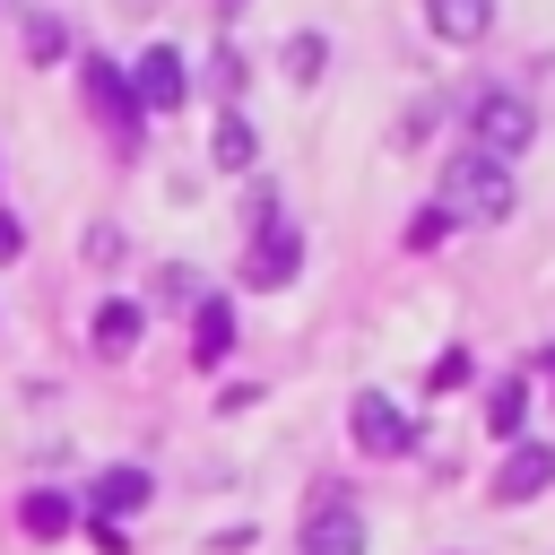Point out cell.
Wrapping results in <instances>:
<instances>
[{"instance_id":"6da1fadb","label":"cell","mask_w":555,"mask_h":555,"mask_svg":"<svg viewBox=\"0 0 555 555\" xmlns=\"http://www.w3.org/2000/svg\"><path fill=\"white\" fill-rule=\"evenodd\" d=\"M451 225L468 217V225H503L512 208H520V191H512V165L503 156H486V147H460L451 165H442V199H434Z\"/></svg>"},{"instance_id":"7a4b0ae2","label":"cell","mask_w":555,"mask_h":555,"mask_svg":"<svg viewBox=\"0 0 555 555\" xmlns=\"http://www.w3.org/2000/svg\"><path fill=\"white\" fill-rule=\"evenodd\" d=\"M468 130H477V147H486V156H503V165H512V156L538 139V104H529L520 87H477V95H468Z\"/></svg>"},{"instance_id":"3957f363","label":"cell","mask_w":555,"mask_h":555,"mask_svg":"<svg viewBox=\"0 0 555 555\" xmlns=\"http://www.w3.org/2000/svg\"><path fill=\"white\" fill-rule=\"evenodd\" d=\"M347 434H356V451H364V460H408V451H416V416H408L390 390H356Z\"/></svg>"},{"instance_id":"277c9868","label":"cell","mask_w":555,"mask_h":555,"mask_svg":"<svg viewBox=\"0 0 555 555\" xmlns=\"http://www.w3.org/2000/svg\"><path fill=\"white\" fill-rule=\"evenodd\" d=\"M295 269H304V234H295V217L278 208L269 225H251V251H243V286L278 295V286H295Z\"/></svg>"},{"instance_id":"5b68a950","label":"cell","mask_w":555,"mask_h":555,"mask_svg":"<svg viewBox=\"0 0 555 555\" xmlns=\"http://www.w3.org/2000/svg\"><path fill=\"white\" fill-rule=\"evenodd\" d=\"M304 555H364V512L338 486H321L304 503Z\"/></svg>"},{"instance_id":"8992f818","label":"cell","mask_w":555,"mask_h":555,"mask_svg":"<svg viewBox=\"0 0 555 555\" xmlns=\"http://www.w3.org/2000/svg\"><path fill=\"white\" fill-rule=\"evenodd\" d=\"M182 95H191L182 52H173V43H147L139 69H130V104H139V113H182Z\"/></svg>"},{"instance_id":"52a82bcc","label":"cell","mask_w":555,"mask_h":555,"mask_svg":"<svg viewBox=\"0 0 555 555\" xmlns=\"http://www.w3.org/2000/svg\"><path fill=\"white\" fill-rule=\"evenodd\" d=\"M486 486H494V503H538V494L555 486V442H512V460H503Z\"/></svg>"},{"instance_id":"ba28073f","label":"cell","mask_w":555,"mask_h":555,"mask_svg":"<svg viewBox=\"0 0 555 555\" xmlns=\"http://www.w3.org/2000/svg\"><path fill=\"white\" fill-rule=\"evenodd\" d=\"M234 356V304L225 295H199L191 304V364L208 373V364H225Z\"/></svg>"},{"instance_id":"9c48e42d","label":"cell","mask_w":555,"mask_h":555,"mask_svg":"<svg viewBox=\"0 0 555 555\" xmlns=\"http://www.w3.org/2000/svg\"><path fill=\"white\" fill-rule=\"evenodd\" d=\"M147 494H156V477H147V468H104V477L87 486V503H78V512L121 520V512H147Z\"/></svg>"},{"instance_id":"30bf717a","label":"cell","mask_w":555,"mask_h":555,"mask_svg":"<svg viewBox=\"0 0 555 555\" xmlns=\"http://www.w3.org/2000/svg\"><path fill=\"white\" fill-rule=\"evenodd\" d=\"M78 78H87V104L113 121V130H139V104H130V78L113 69V61H78Z\"/></svg>"},{"instance_id":"8fae6325","label":"cell","mask_w":555,"mask_h":555,"mask_svg":"<svg viewBox=\"0 0 555 555\" xmlns=\"http://www.w3.org/2000/svg\"><path fill=\"white\" fill-rule=\"evenodd\" d=\"M425 26H434L442 43H486V26H494V0H425Z\"/></svg>"},{"instance_id":"7c38bea8","label":"cell","mask_w":555,"mask_h":555,"mask_svg":"<svg viewBox=\"0 0 555 555\" xmlns=\"http://www.w3.org/2000/svg\"><path fill=\"white\" fill-rule=\"evenodd\" d=\"M208 156H217L225 173H251V165H260V130H251L243 113H225V121H217V139H208Z\"/></svg>"},{"instance_id":"4fadbf2b","label":"cell","mask_w":555,"mask_h":555,"mask_svg":"<svg viewBox=\"0 0 555 555\" xmlns=\"http://www.w3.org/2000/svg\"><path fill=\"white\" fill-rule=\"evenodd\" d=\"M139 338H147V304H104V312H95V347H104V356H130Z\"/></svg>"},{"instance_id":"5bb4252c","label":"cell","mask_w":555,"mask_h":555,"mask_svg":"<svg viewBox=\"0 0 555 555\" xmlns=\"http://www.w3.org/2000/svg\"><path fill=\"white\" fill-rule=\"evenodd\" d=\"M520 425H529V390L503 373V382L486 390V434H494V442H520Z\"/></svg>"},{"instance_id":"9a60e30c","label":"cell","mask_w":555,"mask_h":555,"mask_svg":"<svg viewBox=\"0 0 555 555\" xmlns=\"http://www.w3.org/2000/svg\"><path fill=\"white\" fill-rule=\"evenodd\" d=\"M17 520H26V538H61V529L78 520V503H69L61 486H35V494L17 503Z\"/></svg>"},{"instance_id":"2e32d148","label":"cell","mask_w":555,"mask_h":555,"mask_svg":"<svg viewBox=\"0 0 555 555\" xmlns=\"http://www.w3.org/2000/svg\"><path fill=\"white\" fill-rule=\"evenodd\" d=\"M321 61H330V43H321V35H295V43H286V78H295V87H312V78H321Z\"/></svg>"},{"instance_id":"e0dca14e","label":"cell","mask_w":555,"mask_h":555,"mask_svg":"<svg viewBox=\"0 0 555 555\" xmlns=\"http://www.w3.org/2000/svg\"><path fill=\"white\" fill-rule=\"evenodd\" d=\"M442 234H451V217H442V208H425V217H408V251H434Z\"/></svg>"},{"instance_id":"ac0fdd59","label":"cell","mask_w":555,"mask_h":555,"mask_svg":"<svg viewBox=\"0 0 555 555\" xmlns=\"http://www.w3.org/2000/svg\"><path fill=\"white\" fill-rule=\"evenodd\" d=\"M26 52H35V61H61V17H35V26H26Z\"/></svg>"},{"instance_id":"d6986e66","label":"cell","mask_w":555,"mask_h":555,"mask_svg":"<svg viewBox=\"0 0 555 555\" xmlns=\"http://www.w3.org/2000/svg\"><path fill=\"white\" fill-rule=\"evenodd\" d=\"M425 130H434V95H416V104H408V113H399V147H416V139H425Z\"/></svg>"},{"instance_id":"ffe728a7","label":"cell","mask_w":555,"mask_h":555,"mask_svg":"<svg viewBox=\"0 0 555 555\" xmlns=\"http://www.w3.org/2000/svg\"><path fill=\"white\" fill-rule=\"evenodd\" d=\"M165 295L173 304H199V269H165Z\"/></svg>"},{"instance_id":"44dd1931","label":"cell","mask_w":555,"mask_h":555,"mask_svg":"<svg viewBox=\"0 0 555 555\" xmlns=\"http://www.w3.org/2000/svg\"><path fill=\"white\" fill-rule=\"evenodd\" d=\"M17 251H26V225H17L9 208H0V260H17Z\"/></svg>"},{"instance_id":"7402d4cb","label":"cell","mask_w":555,"mask_h":555,"mask_svg":"<svg viewBox=\"0 0 555 555\" xmlns=\"http://www.w3.org/2000/svg\"><path fill=\"white\" fill-rule=\"evenodd\" d=\"M121 9H130V17H139V9H156V0H121Z\"/></svg>"},{"instance_id":"603a6c76","label":"cell","mask_w":555,"mask_h":555,"mask_svg":"<svg viewBox=\"0 0 555 555\" xmlns=\"http://www.w3.org/2000/svg\"><path fill=\"white\" fill-rule=\"evenodd\" d=\"M217 9H243V0H217Z\"/></svg>"},{"instance_id":"cb8c5ba5","label":"cell","mask_w":555,"mask_h":555,"mask_svg":"<svg viewBox=\"0 0 555 555\" xmlns=\"http://www.w3.org/2000/svg\"><path fill=\"white\" fill-rule=\"evenodd\" d=\"M546 373H555V356H546Z\"/></svg>"}]
</instances>
